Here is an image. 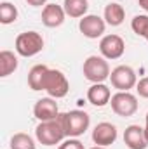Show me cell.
Segmentation results:
<instances>
[{
  "instance_id": "cell-5",
  "label": "cell",
  "mask_w": 148,
  "mask_h": 149,
  "mask_svg": "<svg viewBox=\"0 0 148 149\" xmlns=\"http://www.w3.org/2000/svg\"><path fill=\"white\" fill-rule=\"evenodd\" d=\"M44 90L52 99H63L70 92V81L63 71L49 68V71L44 78Z\"/></svg>"
},
{
  "instance_id": "cell-21",
  "label": "cell",
  "mask_w": 148,
  "mask_h": 149,
  "mask_svg": "<svg viewBox=\"0 0 148 149\" xmlns=\"http://www.w3.org/2000/svg\"><path fill=\"white\" fill-rule=\"evenodd\" d=\"M131 28H132V31L138 35V37H143L147 35L148 31V16L147 14H138V16H134V19L131 21Z\"/></svg>"
},
{
  "instance_id": "cell-20",
  "label": "cell",
  "mask_w": 148,
  "mask_h": 149,
  "mask_svg": "<svg viewBox=\"0 0 148 149\" xmlns=\"http://www.w3.org/2000/svg\"><path fill=\"white\" fill-rule=\"evenodd\" d=\"M18 19V9L11 2H2L0 3V23L2 24H11Z\"/></svg>"
},
{
  "instance_id": "cell-22",
  "label": "cell",
  "mask_w": 148,
  "mask_h": 149,
  "mask_svg": "<svg viewBox=\"0 0 148 149\" xmlns=\"http://www.w3.org/2000/svg\"><path fill=\"white\" fill-rule=\"evenodd\" d=\"M58 149H85L84 148V144L77 139V137H66L59 146Z\"/></svg>"
},
{
  "instance_id": "cell-24",
  "label": "cell",
  "mask_w": 148,
  "mask_h": 149,
  "mask_svg": "<svg viewBox=\"0 0 148 149\" xmlns=\"http://www.w3.org/2000/svg\"><path fill=\"white\" fill-rule=\"evenodd\" d=\"M32 7H42V5H47V0H26Z\"/></svg>"
},
{
  "instance_id": "cell-27",
  "label": "cell",
  "mask_w": 148,
  "mask_h": 149,
  "mask_svg": "<svg viewBox=\"0 0 148 149\" xmlns=\"http://www.w3.org/2000/svg\"><path fill=\"white\" fill-rule=\"evenodd\" d=\"M91 149H106V148H103V146H94V148H91Z\"/></svg>"
},
{
  "instance_id": "cell-28",
  "label": "cell",
  "mask_w": 148,
  "mask_h": 149,
  "mask_svg": "<svg viewBox=\"0 0 148 149\" xmlns=\"http://www.w3.org/2000/svg\"><path fill=\"white\" fill-rule=\"evenodd\" d=\"M145 38H147V42H148V31H147V35H145Z\"/></svg>"
},
{
  "instance_id": "cell-15",
  "label": "cell",
  "mask_w": 148,
  "mask_h": 149,
  "mask_svg": "<svg viewBox=\"0 0 148 149\" xmlns=\"http://www.w3.org/2000/svg\"><path fill=\"white\" fill-rule=\"evenodd\" d=\"M103 19L106 21V24L110 26H120L125 19V10L120 3L117 2H111L105 7V14H103Z\"/></svg>"
},
{
  "instance_id": "cell-18",
  "label": "cell",
  "mask_w": 148,
  "mask_h": 149,
  "mask_svg": "<svg viewBox=\"0 0 148 149\" xmlns=\"http://www.w3.org/2000/svg\"><path fill=\"white\" fill-rule=\"evenodd\" d=\"M49 71L45 64H37L30 70L28 73V85L32 90H44V78Z\"/></svg>"
},
{
  "instance_id": "cell-17",
  "label": "cell",
  "mask_w": 148,
  "mask_h": 149,
  "mask_svg": "<svg viewBox=\"0 0 148 149\" xmlns=\"http://www.w3.org/2000/svg\"><path fill=\"white\" fill-rule=\"evenodd\" d=\"M63 9H65L66 16H70V17H84V16H87L89 0H65Z\"/></svg>"
},
{
  "instance_id": "cell-14",
  "label": "cell",
  "mask_w": 148,
  "mask_h": 149,
  "mask_svg": "<svg viewBox=\"0 0 148 149\" xmlns=\"http://www.w3.org/2000/svg\"><path fill=\"white\" fill-rule=\"evenodd\" d=\"M110 99L111 90L105 83H92L87 90V101L96 108H103V106L110 104Z\"/></svg>"
},
{
  "instance_id": "cell-7",
  "label": "cell",
  "mask_w": 148,
  "mask_h": 149,
  "mask_svg": "<svg viewBox=\"0 0 148 149\" xmlns=\"http://www.w3.org/2000/svg\"><path fill=\"white\" fill-rule=\"evenodd\" d=\"M111 109L117 116L129 118L138 111V97L131 92H117L110 99Z\"/></svg>"
},
{
  "instance_id": "cell-8",
  "label": "cell",
  "mask_w": 148,
  "mask_h": 149,
  "mask_svg": "<svg viewBox=\"0 0 148 149\" xmlns=\"http://www.w3.org/2000/svg\"><path fill=\"white\" fill-rule=\"evenodd\" d=\"M99 52L105 59H118L124 56L125 52V42L124 38L118 37V35H105L101 37V42H99Z\"/></svg>"
},
{
  "instance_id": "cell-12",
  "label": "cell",
  "mask_w": 148,
  "mask_h": 149,
  "mask_svg": "<svg viewBox=\"0 0 148 149\" xmlns=\"http://www.w3.org/2000/svg\"><path fill=\"white\" fill-rule=\"evenodd\" d=\"M65 17H66V12H65L63 5L47 3L42 9V23L47 28H58V26H61L65 23Z\"/></svg>"
},
{
  "instance_id": "cell-1",
  "label": "cell",
  "mask_w": 148,
  "mask_h": 149,
  "mask_svg": "<svg viewBox=\"0 0 148 149\" xmlns=\"http://www.w3.org/2000/svg\"><path fill=\"white\" fill-rule=\"evenodd\" d=\"M35 137L42 146H47V148L61 144L66 139V134H65V128H63L59 116L56 120H51V121H40L35 128Z\"/></svg>"
},
{
  "instance_id": "cell-6",
  "label": "cell",
  "mask_w": 148,
  "mask_h": 149,
  "mask_svg": "<svg viewBox=\"0 0 148 149\" xmlns=\"http://www.w3.org/2000/svg\"><path fill=\"white\" fill-rule=\"evenodd\" d=\"M110 81H111V87L117 88L118 92H129L131 88L136 87L138 76H136V71L131 66L120 64V66H117V68L111 70Z\"/></svg>"
},
{
  "instance_id": "cell-19",
  "label": "cell",
  "mask_w": 148,
  "mask_h": 149,
  "mask_svg": "<svg viewBox=\"0 0 148 149\" xmlns=\"http://www.w3.org/2000/svg\"><path fill=\"white\" fill-rule=\"evenodd\" d=\"M11 149H37V144L32 135L18 132L11 137Z\"/></svg>"
},
{
  "instance_id": "cell-4",
  "label": "cell",
  "mask_w": 148,
  "mask_h": 149,
  "mask_svg": "<svg viewBox=\"0 0 148 149\" xmlns=\"http://www.w3.org/2000/svg\"><path fill=\"white\" fill-rule=\"evenodd\" d=\"M14 47L21 57H33L44 49V37L38 31H23L16 37Z\"/></svg>"
},
{
  "instance_id": "cell-13",
  "label": "cell",
  "mask_w": 148,
  "mask_h": 149,
  "mask_svg": "<svg viewBox=\"0 0 148 149\" xmlns=\"http://www.w3.org/2000/svg\"><path fill=\"white\" fill-rule=\"evenodd\" d=\"M124 144L129 149H147L148 141L145 128H141L140 125H129L124 132Z\"/></svg>"
},
{
  "instance_id": "cell-9",
  "label": "cell",
  "mask_w": 148,
  "mask_h": 149,
  "mask_svg": "<svg viewBox=\"0 0 148 149\" xmlns=\"http://www.w3.org/2000/svg\"><path fill=\"white\" fill-rule=\"evenodd\" d=\"M78 30L84 37L94 40V38L103 37V33L106 30V21L96 14H87L78 21Z\"/></svg>"
},
{
  "instance_id": "cell-3",
  "label": "cell",
  "mask_w": 148,
  "mask_h": 149,
  "mask_svg": "<svg viewBox=\"0 0 148 149\" xmlns=\"http://www.w3.org/2000/svg\"><path fill=\"white\" fill-rule=\"evenodd\" d=\"M82 71L85 80H89L91 83H103L105 80L110 78V64L108 59H105L103 56H89L84 61Z\"/></svg>"
},
{
  "instance_id": "cell-11",
  "label": "cell",
  "mask_w": 148,
  "mask_h": 149,
  "mask_svg": "<svg viewBox=\"0 0 148 149\" xmlns=\"http://www.w3.org/2000/svg\"><path fill=\"white\" fill-rule=\"evenodd\" d=\"M92 141L96 146H103V148L111 146L117 141V127L108 121L98 123L92 130Z\"/></svg>"
},
{
  "instance_id": "cell-25",
  "label": "cell",
  "mask_w": 148,
  "mask_h": 149,
  "mask_svg": "<svg viewBox=\"0 0 148 149\" xmlns=\"http://www.w3.org/2000/svg\"><path fill=\"white\" fill-rule=\"evenodd\" d=\"M138 3H140V7H141L143 10L148 12V0H138Z\"/></svg>"
},
{
  "instance_id": "cell-23",
  "label": "cell",
  "mask_w": 148,
  "mask_h": 149,
  "mask_svg": "<svg viewBox=\"0 0 148 149\" xmlns=\"http://www.w3.org/2000/svg\"><path fill=\"white\" fill-rule=\"evenodd\" d=\"M136 92H138L140 97L148 99V76L141 78V80H138V83H136Z\"/></svg>"
},
{
  "instance_id": "cell-2",
  "label": "cell",
  "mask_w": 148,
  "mask_h": 149,
  "mask_svg": "<svg viewBox=\"0 0 148 149\" xmlns=\"http://www.w3.org/2000/svg\"><path fill=\"white\" fill-rule=\"evenodd\" d=\"M59 120L63 123V128H65L66 137H80L82 134H85V130L91 125L89 114L85 111H82V109L59 113Z\"/></svg>"
},
{
  "instance_id": "cell-26",
  "label": "cell",
  "mask_w": 148,
  "mask_h": 149,
  "mask_svg": "<svg viewBox=\"0 0 148 149\" xmlns=\"http://www.w3.org/2000/svg\"><path fill=\"white\" fill-rule=\"evenodd\" d=\"M145 135H147V141H148V113L145 116Z\"/></svg>"
},
{
  "instance_id": "cell-16",
  "label": "cell",
  "mask_w": 148,
  "mask_h": 149,
  "mask_svg": "<svg viewBox=\"0 0 148 149\" xmlns=\"http://www.w3.org/2000/svg\"><path fill=\"white\" fill-rule=\"evenodd\" d=\"M18 70V56L11 50L0 52V76L5 78Z\"/></svg>"
},
{
  "instance_id": "cell-10",
  "label": "cell",
  "mask_w": 148,
  "mask_h": 149,
  "mask_svg": "<svg viewBox=\"0 0 148 149\" xmlns=\"http://www.w3.org/2000/svg\"><path fill=\"white\" fill-rule=\"evenodd\" d=\"M33 114L38 121H51L59 116V108L56 99L52 97H42L38 99L33 106Z\"/></svg>"
}]
</instances>
